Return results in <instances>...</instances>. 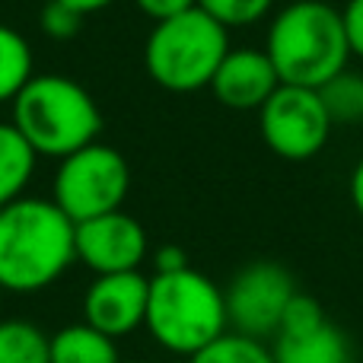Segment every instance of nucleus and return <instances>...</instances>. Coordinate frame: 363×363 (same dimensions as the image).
Listing matches in <instances>:
<instances>
[{"label": "nucleus", "mask_w": 363, "mask_h": 363, "mask_svg": "<svg viewBox=\"0 0 363 363\" xmlns=\"http://www.w3.org/2000/svg\"><path fill=\"white\" fill-rule=\"evenodd\" d=\"M77 223L51 198H16L0 207V290L38 294L77 262Z\"/></svg>", "instance_id": "obj_1"}, {"label": "nucleus", "mask_w": 363, "mask_h": 363, "mask_svg": "<svg viewBox=\"0 0 363 363\" xmlns=\"http://www.w3.org/2000/svg\"><path fill=\"white\" fill-rule=\"evenodd\" d=\"M264 55L271 57L281 83L319 89L351 61L341 10L328 0L287 4L271 19Z\"/></svg>", "instance_id": "obj_2"}, {"label": "nucleus", "mask_w": 363, "mask_h": 363, "mask_svg": "<svg viewBox=\"0 0 363 363\" xmlns=\"http://www.w3.org/2000/svg\"><path fill=\"white\" fill-rule=\"evenodd\" d=\"M10 106V121L38 157L64 160L102 131V112L89 89L64 74H35Z\"/></svg>", "instance_id": "obj_3"}, {"label": "nucleus", "mask_w": 363, "mask_h": 363, "mask_svg": "<svg viewBox=\"0 0 363 363\" xmlns=\"http://www.w3.org/2000/svg\"><path fill=\"white\" fill-rule=\"evenodd\" d=\"M144 328L169 354L191 357L226 335V296L211 277L194 271L191 264L153 274Z\"/></svg>", "instance_id": "obj_4"}, {"label": "nucleus", "mask_w": 363, "mask_h": 363, "mask_svg": "<svg viewBox=\"0 0 363 363\" xmlns=\"http://www.w3.org/2000/svg\"><path fill=\"white\" fill-rule=\"evenodd\" d=\"M230 51V29L207 16L201 6L160 19L144 45L150 80L169 93H198L211 86L220 61Z\"/></svg>", "instance_id": "obj_5"}, {"label": "nucleus", "mask_w": 363, "mask_h": 363, "mask_svg": "<svg viewBox=\"0 0 363 363\" xmlns=\"http://www.w3.org/2000/svg\"><path fill=\"white\" fill-rule=\"evenodd\" d=\"M131 191V166L115 147L93 144L74 150L70 157L57 160L51 201L67 213L74 223L102 217L125 207Z\"/></svg>", "instance_id": "obj_6"}, {"label": "nucleus", "mask_w": 363, "mask_h": 363, "mask_svg": "<svg viewBox=\"0 0 363 363\" xmlns=\"http://www.w3.org/2000/svg\"><path fill=\"white\" fill-rule=\"evenodd\" d=\"M258 128L264 147L274 157L287 163H306L322 153L335 125L319 99V89L281 83L258 108Z\"/></svg>", "instance_id": "obj_7"}, {"label": "nucleus", "mask_w": 363, "mask_h": 363, "mask_svg": "<svg viewBox=\"0 0 363 363\" xmlns=\"http://www.w3.org/2000/svg\"><path fill=\"white\" fill-rule=\"evenodd\" d=\"M223 296L233 332L264 341L268 335H277L284 309L296 296V284L284 264L258 258L233 274Z\"/></svg>", "instance_id": "obj_8"}, {"label": "nucleus", "mask_w": 363, "mask_h": 363, "mask_svg": "<svg viewBox=\"0 0 363 363\" xmlns=\"http://www.w3.org/2000/svg\"><path fill=\"white\" fill-rule=\"evenodd\" d=\"M74 242L77 262H83L93 274L140 271V264L150 255L147 230L140 226V220H134L125 211H112L77 223Z\"/></svg>", "instance_id": "obj_9"}, {"label": "nucleus", "mask_w": 363, "mask_h": 363, "mask_svg": "<svg viewBox=\"0 0 363 363\" xmlns=\"http://www.w3.org/2000/svg\"><path fill=\"white\" fill-rule=\"evenodd\" d=\"M147 300H150V277L144 271L96 274V281L83 294V322L118 341L144 325Z\"/></svg>", "instance_id": "obj_10"}, {"label": "nucleus", "mask_w": 363, "mask_h": 363, "mask_svg": "<svg viewBox=\"0 0 363 363\" xmlns=\"http://www.w3.org/2000/svg\"><path fill=\"white\" fill-rule=\"evenodd\" d=\"M277 86L281 77L264 48H230L211 80L217 102L233 112H258Z\"/></svg>", "instance_id": "obj_11"}, {"label": "nucleus", "mask_w": 363, "mask_h": 363, "mask_svg": "<svg viewBox=\"0 0 363 363\" xmlns=\"http://www.w3.org/2000/svg\"><path fill=\"white\" fill-rule=\"evenodd\" d=\"M274 363H351V345L332 322L306 335H274Z\"/></svg>", "instance_id": "obj_12"}, {"label": "nucleus", "mask_w": 363, "mask_h": 363, "mask_svg": "<svg viewBox=\"0 0 363 363\" xmlns=\"http://www.w3.org/2000/svg\"><path fill=\"white\" fill-rule=\"evenodd\" d=\"M51 363H121L118 345L89 322H74L51 335Z\"/></svg>", "instance_id": "obj_13"}, {"label": "nucleus", "mask_w": 363, "mask_h": 363, "mask_svg": "<svg viewBox=\"0 0 363 363\" xmlns=\"http://www.w3.org/2000/svg\"><path fill=\"white\" fill-rule=\"evenodd\" d=\"M38 153L13 121H0V207L23 198L35 176Z\"/></svg>", "instance_id": "obj_14"}, {"label": "nucleus", "mask_w": 363, "mask_h": 363, "mask_svg": "<svg viewBox=\"0 0 363 363\" xmlns=\"http://www.w3.org/2000/svg\"><path fill=\"white\" fill-rule=\"evenodd\" d=\"M32 77H35V57L29 38L13 26L0 23V102H13Z\"/></svg>", "instance_id": "obj_15"}, {"label": "nucleus", "mask_w": 363, "mask_h": 363, "mask_svg": "<svg viewBox=\"0 0 363 363\" xmlns=\"http://www.w3.org/2000/svg\"><path fill=\"white\" fill-rule=\"evenodd\" d=\"M51 335L35 322L4 319L0 322V363H51Z\"/></svg>", "instance_id": "obj_16"}, {"label": "nucleus", "mask_w": 363, "mask_h": 363, "mask_svg": "<svg viewBox=\"0 0 363 363\" xmlns=\"http://www.w3.org/2000/svg\"><path fill=\"white\" fill-rule=\"evenodd\" d=\"M319 99L332 125H357V121H363V74L345 67L332 80L322 83Z\"/></svg>", "instance_id": "obj_17"}, {"label": "nucleus", "mask_w": 363, "mask_h": 363, "mask_svg": "<svg viewBox=\"0 0 363 363\" xmlns=\"http://www.w3.org/2000/svg\"><path fill=\"white\" fill-rule=\"evenodd\" d=\"M188 363H274V354H271V347H264V341L239 332H226L213 345L191 354Z\"/></svg>", "instance_id": "obj_18"}, {"label": "nucleus", "mask_w": 363, "mask_h": 363, "mask_svg": "<svg viewBox=\"0 0 363 363\" xmlns=\"http://www.w3.org/2000/svg\"><path fill=\"white\" fill-rule=\"evenodd\" d=\"M198 6L226 29H242V26L262 23L274 0H198Z\"/></svg>", "instance_id": "obj_19"}, {"label": "nucleus", "mask_w": 363, "mask_h": 363, "mask_svg": "<svg viewBox=\"0 0 363 363\" xmlns=\"http://www.w3.org/2000/svg\"><path fill=\"white\" fill-rule=\"evenodd\" d=\"M325 322L328 319H325V313H322L319 300H313V296L296 290V296L287 303V309H284L277 335H306V332H313V328L325 325Z\"/></svg>", "instance_id": "obj_20"}, {"label": "nucleus", "mask_w": 363, "mask_h": 363, "mask_svg": "<svg viewBox=\"0 0 363 363\" xmlns=\"http://www.w3.org/2000/svg\"><path fill=\"white\" fill-rule=\"evenodd\" d=\"M80 23H83V13L70 10V6L61 4V0H48V4L42 6V13H38V26H42V32L48 38H57V42L74 38L77 32H80Z\"/></svg>", "instance_id": "obj_21"}, {"label": "nucleus", "mask_w": 363, "mask_h": 363, "mask_svg": "<svg viewBox=\"0 0 363 363\" xmlns=\"http://www.w3.org/2000/svg\"><path fill=\"white\" fill-rule=\"evenodd\" d=\"M341 19H345L351 57H360L363 61V0H347L345 10H341Z\"/></svg>", "instance_id": "obj_22"}, {"label": "nucleus", "mask_w": 363, "mask_h": 363, "mask_svg": "<svg viewBox=\"0 0 363 363\" xmlns=\"http://www.w3.org/2000/svg\"><path fill=\"white\" fill-rule=\"evenodd\" d=\"M134 4H138V10L144 13V16H150L153 23H160V19L179 16V13L198 6V0H134Z\"/></svg>", "instance_id": "obj_23"}, {"label": "nucleus", "mask_w": 363, "mask_h": 363, "mask_svg": "<svg viewBox=\"0 0 363 363\" xmlns=\"http://www.w3.org/2000/svg\"><path fill=\"white\" fill-rule=\"evenodd\" d=\"M179 268H188V258L182 249L163 245V249L153 252V274H166V271H179Z\"/></svg>", "instance_id": "obj_24"}, {"label": "nucleus", "mask_w": 363, "mask_h": 363, "mask_svg": "<svg viewBox=\"0 0 363 363\" xmlns=\"http://www.w3.org/2000/svg\"><path fill=\"white\" fill-rule=\"evenodd\" d=\"M347 191H351V204L354 211H357V217L363 220V160L357 166H354L351 172V185H347Z\"/></svg>", "instance_id": "obj_25"}, {"label": "nucleus", "mask_w": 363, "mask_h": 363, "mask_svg": "<svg viewBox=\"0 0 363 363\" xmlns=\"http://www.w3.org/2000/svg\"><path fill=\"white\" fill-rule=\"evenodd\" d=\"M61 4H67L70 10L83 13V16H89V13L106 10V6H108V4H115V0H61Z\"/></svg>", "instance_id": "obj_26"}, {"label": "nucleus", "mask_w": 363, "mask_h": 363, "mask_svg": "<svg viewBox=\"0 0 363 363\" xmlns=\"http://www.w3.org/2000/svg\"><path fill=\"white\" fill-rule=\"evenodd\" d=\"M121 363H128V360H121Z\"/></svg>", "instance_id": "obj_27"}]
</instances>
